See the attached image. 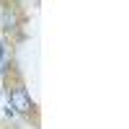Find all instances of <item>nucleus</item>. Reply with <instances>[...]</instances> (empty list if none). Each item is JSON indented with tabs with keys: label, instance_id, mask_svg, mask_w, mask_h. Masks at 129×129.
I'll use <instances>...</instances> for the list:
<instances>
[{
	"label": "nucleus",
	"instance_id": "nucleus-1",
	"mask_svg": "<svg viewBox=\"0 0 129 129\" xmlns=\"http://www.w3.org/2000/svg\"><path fill=\"white\" fill-rule=\"evenodd\" d=\"M10 106H13L18 114H31L34 103H31V95L26 93L23 85H16V88L10 90Z\"/></svg>",
	"mask_w": 129,
	"mask_h": 129
},
{
	"label": "nucleus",
	"instance_id": "nucleus-2",
	"mask_svg": "<svg viewBox=\"0 0 129 129\" xmlns=\"http://www.w3.org/2000/svg\"><path fill=\"white\" fill-rule=\"evenodd\" d=\"M3 26H5L8 31H16V28H18V13H16V10L5 8V13H3Z\"/></svg>",
	"mask_w": 129,
	"mask_h": 129
}]
</instances>
